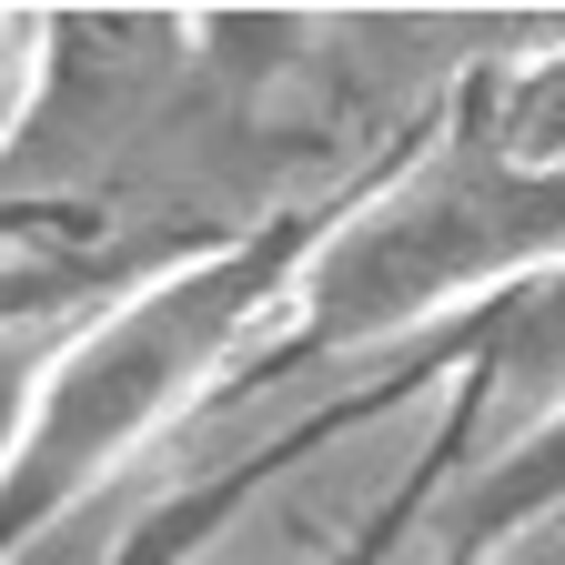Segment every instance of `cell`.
Here are the masks:
<instances>
[{"label":"cell","mask_w":565,"mask_h":565,"mask_svg":"<svg viewBox=\"0 0 565 565\" xmlns=\"http://www.w3.org/2000/svg\"><path fill=\"white\" fill-rule=\"evenodd\" d=\"M313 223H263L243 243H212L172 273H152L141 294L102 303L82 333L61 343V364L41 384V414L21 435V465L0 475V555L71 525L162 445V424H182L212 374L253 343V323L294 313Z\"/></svg>","instance_id":"6da1fadb"},{"label":"cell","mask_w":565,"mask_h":565,"mask_svg":"<svg viewBox=\"0 0 565 565\" xmlns=\"http://www.w3.org/2000/svg\"><path fill=\"white\" fill-rule=\"evenodd\" d=\"M555 263H565V172H525L484 131H465L313 243L282 323L303 353H364L445 313L505 303L515 282Z\"/></svg>","instance_id":"7a4b0ae2"},{"label":"cell","mask_w":565,"mask_h":565,"mask_svg":"<svg viewBox=\"0 0 565 565\" xmlns=\"http://www.w3.org/2000/svg\"><path fill=\"white\" fill-rule=\"evenodd\" d=\"M465 353H475V394L494 404V435L555 414L565 404V263L515 282L505 303H484L465 323Z\"/></svg>","instance_id":"3957f363"},{"label":"cell","mask_w":565,"mask_h":565,"mask_svg":"<svg viewBox=\"0 0 565 565\" xmlns=\"http://www.w3.org/2000/svg\"><path fill=\"white\" fill-rule=\"evenodd\" d=\"M92 323V303H71V294H31V303H0V475L21 465V435H31V414H41V384L61 364V343Z\"/></svg>","instance_id":"277c9868"},{"label":"cell","mask_w":565,"mask_h":565,"mask_svg":"<svg viewBox=\"0 0 565 565\" xmlns=\"http://www.w3.org/2000/svg\"><path fill=\"white\" fill-rule=\"evenodd\" d=\"M475 131H484L505 162H525V172H565V31H555V51L515 61L505 82L484 92Z\"/></svg>","instance_id":"5b68a950"},{"label":"cell","mask_w":565,"mask_h":565,"mask_svg":"<svg viewBox=\"0 0 565 565\" xmlns=\"http://www.w3.org/2000/svg\"><path fill=\"white\" fill-rule=\"evenodd\" d=\"M41 21H21V11H0V141L21 131V111H31V92H41Z\"/></svg>","instance_id":"8992f818"},{"label":"cell","mask_w":565,"mask_h":565,"mask_svg":"<svg viewBox=\"0 0 565 565\" xmlns=\"http://www.w3.org/2000/svg\"><path fill=\"white\" fill-rule=\"evenodd\" d=\"M484 565H565V515H545V525H525V535H505Z\"/></svg>","instance_id":"52a82bcc"}]
</instances>
